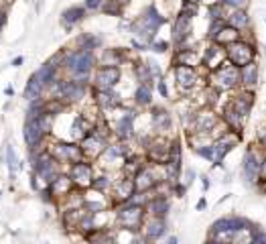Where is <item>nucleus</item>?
Masks as SVG:
<instances>
[{
  "instance_id": "19",
  "label": "nucleus",
  "mask_w": 266,
  "mask_h": 244,
  "mask_svg": "<svg viewBox=\"0 0 266 244\" xmlns=\"http://www.w3.org/2000/svg\"><path fill=\"white\" fill-rule=\"evenodd\" d=\"M151 125H153V131L157 133V137H165L173 129V116L169 110H165L161 106H151Z\"/></svg>"
},
{
  "instance_id": "12",
  "label": "nucleus",
  "mask_w": 266,
  "mask_h": 244,
  "mask_svg": "<svg viewBox=\"0 0 266 244\" xmlns=\"http://www.w3.org/2000/svg\"><path fill=\"white\" fill-rule=\"evenodd\" d=\"M145 149H147V161H151V165H165L169 159L171 141L165 137H151Z\"/></svg>"
},
{
  "instance_id": "46",
  "label": "nucleus",
  "mask_w": 266,
  "mask_h": 244,
  "mask_svg": "<svg viewBox=\"0 0 266 244\" xmlns=\"http://www.w3.org/2000/svg\"><path fill=\"white\" fill-rule=\"evenodd\" d=\"M104 3H106V0H85L83 9H85V11H102Z\"/></svg>"
},
{
  "instance_id": "27",
  "label": "nucleus",
  "mask_w": 266,
  "mask_h": 244,
  "mask_svg": "<svg viewBox=\"0 0 266 244\" xmlns=\"http://www.w3.org/2000/svg\"><path fill=\"white\" fill-rule=\"evenodd\" d=\"M59 71H61V67H59V65H57L53 59H49L47 63H43V65H41V67L35 71V73L39 75L41 84L45 86V92H47V90H49V88H51V86H53V84L59 79Z\"/></svg>"
},
{
  "instance_id": "29",
  "label": "nucleus",
  "mask_w": 266,
  "mask_h": 244,
  "mask_svg": "<svg viewBox=\"0 0 266 244\" xmlns=\"http://www.w3.org/2000/svg\"><path fill=\"white\" fill-rule=\"evenodd\" d=\"M244 120L246 118H242L230 104H226V108H224V112H221V122H224V127L228 129V131H232V133H238V135H242V129H244Z\"/></svg>"
},
{
  "instance_id": "30",
  "label": "nucleus",
  "mask_w": 266,
  "mask_h": 244,
  "mask_svg": "<svg viewBox=\"0 0 266 244\" xmlns=\"http://www.w3.org/2000/svg\"><path fill=\"white\" fill-rule=\"evenodd\" d=\"M126 59L128 55L122 49H104L98 57V67H120Z\"/></svg>"
},
{
  "instance_id": "59",
  "label": "nucleus",
  "mask_w": 266,
  "mask_h": 244,
  "mask_svg": "<svg viewBox=\"0 0 266 244\" xmlns=\"http://www.w3.org/2000/svg\"><path fill=\"white\" fill-rule=\"evenodd\" d=\"M116 3H120V5H128V0H116Z\"/></svg>"
},
{
  "instance_id": "38",
  "label": "nucleus",
  "mask_w": 266,
  "mask_h": 244,
  "mask_svg": "<svg viewBox=\"0 0 266 244\" xmlns=\"http://www.w3.org/2000/svg\"><path fill=\"white\" fill-rule=\"evenodd\" d=\"M43 94H45V86L41 84L39 75L33 73V75L29 77L27 86H25V98H27L29 102H33V100H37V98H43Z\"/></svg>"
},
{
  "instance_id": "52",
  "label": "nucleus",
  "mask_w": 266,
  "mask_h": 244,
  "mask_svg": "<svg viewBox=\"0 0 266 244\" xmlns=\"http://www.w3.org/2000/svg\"><path fill=\"white\" fill-rule=\"evenodd\" d=\"M195 208H197V212H203V210L207 208V201H205V197H201V199L197 201V206H195Z\"/></svg>"
},
{
  "instance_id": "60",
  "label": "nucleus",
  "mask_w": 266,
  "mask_h": 244,
  "mask_svg": "<svg viewBox=\"0 0 266 244\" xmlns=\"http://www.w3.org/2000/svg\"><path fill=\"white\" fill-rule=\"evenodd\" d=\"M0 195H3V191H0Z\"/></svg>"
},
{
  "instance_id": "33",
  "label": "nucleus",
  "mask_w": 266,
  "mask_h": 244,
  "mask_svg": "<svg viewBox=\"0 0 266 244\" xmlns=\"http://www.w3.org/2000/svg\"><path fill=\"white\" fill-rule=\"evenodd\" d=\"M145 165H147V159H143V157H139V155H135V157L130 155V157L124 161V165H122L120 169H122V175H124V177L135 179V177L143 171Z\"/></svg>"
},
{
  "instance_id": "55",
  "label": "nucleus",
  "mask_w": 266,
  "mask_h": 244,
  "mask_svg": "<svg viewBox=\"0 0 266 244\" xmlns=\"http://www.w3.org/2000/svg\"><path fill=\"white\" fill-rule=\"evenodd\" d=\"M201 183H203V189L207 191V189H209V177H207V175H201Z\"/></svg>"
},
{
  "instance_id": "61",
  "label": "nucleus",
  "mask_w": 266,
  "mask_h": 244,
  "mask_svg": "<svg viewBox=\"0 0 266 244\" xmlns=\"http://www.w3.org/2000/svg\"><path fill=\"white\" fill-rule=\"evenodd\" d=\"M248 244H250V242H248Z\"/></svg>"
},
{
  "instance_id": "4",
  "label": "nucleus",
  "mask_w": 266,
  "mask_h": 244,
  "mask_svg": "<svg viewBox=\"0 0 266 244\" xmlns=\"http://www.w3.org/2000/svg\"><path fill=\"white\" fill-rule=\"evenodd\" d=\"M207 82H209L207 86L213 88V90H217L219 94H221V92L236 90V88L240 86V69H238L236 65H232L230 61H226V63H221L217 69L209 71Z\"/></svg>"
},
{
  "instance_id": "16",
  "label": "nucleus",
  "mask_w": 266,
  "mask_h": 244,
  "mask_svg": "<svg viewBox=\"0 0 266 244\" xmlns=\"http://www.w3.org/2000/svg\"><path fill=\"white\" fill-rule=\"evenodd\" d=\"M23 139H25L29 151H41V149H45L47 135L41 131V127L37 125V120H25V127H23Z\"/></svg>"
},
{
  "instance_id": "28",
  "label": "nucleus",
  "mask_w": 266,
  "mask_h": 244,
  "mask_svg": "<svg viewBox=\"0 0 266 244\" xmlns=\"http://www.w3.org/2000/svg\"><path fill=\"white\" fill-rule=\"evenodd\" d=\"M258 79H260V67H258L256 61L240 69V88L242 90L254 92V88L258 86Z\"/></svg>"
},
{
  "instance_id": "8",
  "label": "nucleus",
  "mask_w": 266,
  "mask_h": 244,
  "mask_svg": "<svg viewBox=\"0 0 266 244\" xmlns=\"http://www.w3.org/2000/svg\"><path fill=\"white\" fill-rule=\"evenodd\" d=\"M240 139H242V135L232 133V131H226V133H221L215 141H211V149H213V161H211V167H213V169H215V167H221L226 155L238 147Z\"/></svg>"
},
{
  "instance_id": "6",
  "label": "nucleus",
  "mask_w": 266,
  "mask_h": 244,
  "mask_svg": "<svg viewBox=\"0 0 266 244\" xmlns=\"http://www.w3.org/2000/svg\"><path fill=\"white\" fill-rule=\"evenodd\" d=\"M49 153H51V157L59 163V165H73V163H79V161H83L85 157H83V151H81V147H79V143H69V141H57V143H53V145H49V147H45Z\"/></svg>"
},
{
  "instance_id": "25",
  "label": "nucleus",
  "mask_w": 266,
  "mask_h": 244,
  "mask_svg": "<svg viewBox=\"0 0 266 244\" xmlns=\"http://www.w3.org/2000/svg\"><path fill=\"white\" fill-rule=\"evenodd\" d=\"M145 210H147V216H151V218H167L169 210H171L169 195H151Z\"/></svg>"
},
{
  "instance_id": "58",
  "label": "nucleus",
  "mask_w": 266,
  "mask_h": 244,
  "mask_svg": "<svg viewBox=\"0 0 266 244\" xmlns=\"http://www.w3.org/2000/svg\"><path fill=\"white\" fill-rule=\"evenodd\" d=\"M203 244H219V242H215V240H211V238H207Z\"/></svg>"
},
{
  "instance_id": "11",
  "label": "nucleus",
  "mask_w": 266,
  "mask_h": 244,
  "mask_svg": "<svg viewBox=\"0 0 266 244\" xmlns=\"http://www.w3.org/2000/svg\"><path fill=\"white\" fill-rule=\"evenodd\" d=\"M67 175L71 177V181L75 183L77 189H87V187H92V181H94V177H96V175H94V165H92L87 159L69 165Z\"/></svg>"
},
{
  "instance_id": "57",
  "label": "nucleus",
  "mask_w": 266,
  "mask_h": 244,
  "mask_svg": "<svg viewBox=\"0 0 266 244\" xmlns=\"http://www.w3.org/2000/svg\"><path fill=\"white\" fill-rule=\"evenodd\" d=\"M203 3H207V5L211 7V5H217V3H219V0H203Z\"/></svg>"
},
{
  "instance_id": "21",
  "label": "nucleus",
  "mask_w": 266,
  "mask_h": 244,
  "mask_svg": "<svg viewBox=\"0 0 266 244\" xmlns=\"http://www.w3.org/2000/svg\"><path fill=\"white\" fill-rule=\"evenodd\" d=\"M128 157H130V151H128L126 143L118 141V143H108V147H106V151L102 153L100 159H104L110 167H122Z\"/></svg>"
},
{
  "instance_id": "32",
  "label": "nucleus",
  "mask_w": 266,
  "mask_h": 244,
  "mask_svg": "<svg viewBox=\"0 0 266 244\" xmlns=\"http://www.w3.org/2000/svg\"><path fill=\"white\" fill-rule=\"evenodd\" d=\"M85 13H87V11H85L83 7H71V9L63 11V15H61V25H63L67 31H71L73 27H77L79 23H83Z\"/></svg>"
},
{
  "instance_id": "42",
  "label": "nucleus",
  "mask_w": 266,
  "mask_h": 244,
  "mask_svg": "<svg viewBox=\"0 0 266 244\" xmlns=\"http://www.w3.org/2000/svg\"><path fill=\"white\" fill-rule=\"evenodd\" d=\"M102 13L110 15V17H122V5L116 3V0H106L104 7H102Z\"/></svg>"
},
{
  "instance_id": "1",
  "label": "nucleus",
  "mask_w": 266,
  "mask_h": 244,
  "mask_svg": "<svg viewBox=\"0 0 266 244\" xmlns=\"http://www.w3.org/2000/svg\"><path fill=\"white\" fill-rule=\"evenodd\" d=\"M98 67V57L92 51H81V49H71L65 51L61 71H65L71 79L92 84V75Z\"/></svg>"
},
{
  "instance_id": "10",
  "label": "nucleus",
  "mask_w": 266,
  "mask_h": 244,
  "mask_svg": "<svg viewBox=\"0 0 266 244\" xmlns=\"http://www.w3.org/2000/svg\"><path fill=\"white\" fill-rule=\"evenodd\" d=\"M79 147H81L83 157H85L87 161H92V159H100L102 153H104L106 147H108V139H106L98 129H94L83 141H79Z\"/></svg>"
},
{
  "instance_id": "54",
  "label": "nucleus",
  "mask_w": 266,
  "mask_h": 244,
  "mask_svg": "<svg viewBox=\"0 0 266 244\" xmlns=\"http://www.w3.org/2000/svg\"><path fill=\"white\" fill-rule=\"evenodd\" d=\"M5 25H7V13H5V11H0V31L5 29Z\"/></svg>"
},
{
  "instance_id": "45",
  "label": "nucleus",
  "mask_w": 266,
  "mask_h": 244,
  "mask_svg": "<svg viewBox=\"0 0 266 244\" xmlns=\"http://www.w3.org/2000/svg\"><path fill=\"white\" fill-rule=\"evenodd\" d=\"M147 65H149V71H151V75H153V79H155V82L163 79V69L159 67V63H157V61L149 59V61H147Z\"/></svg>"
},
{
  "instance_id": "7",
  "label": "nucleus",
  "mask_w": 266,
  "mask_h": 244,
  "mask_svg": "<svg viewBox=\"0 0 266 244\" xmlns=\"http://www.w3.org/2000/svg\"><path fill=\"white\" fill-rule=\"evenodd\" d=\"M226 55H228V61L232 65L242 69V67L256 61V47H254V43H248V41L240 39V41L226 47Z\"/></svg>"
},
{
  "instance_id": "40",
  "label": "nucleus",
  "mask_w": 266,
  "mask_h": 244,
  "mask_svg": "<svg viewBox=\"0 0 266 244\" xmlns=\"http://www.w3.org/2000/svg\"><path fill=\"white\" fill-rule=\"evenodd\" d=\"M132 73H135L137 82L143 84V86H153L155 84V79H153V75L149 71L147 61H135V63H132Z\"/></svg>"
},
{
  "instance_id": "50",
  "label": "nucleus",
  "mask_w": 266,
  "mask_h": 244,
  "mask_svg": "<svg viewBox=\"0 0 266 244\" xmlns=\"http://www.w3.org/2000/svg\"><path fill=\"white\" fill-rule=\"evenodd\" d=\"M193 179H195V171H193V169H187V171H185V187H189V185L193 183Z\"/></svg>"
},
{
  "instance_id": "39",
  "label": "nucleus",
  "mask_w": 266,
  "mask_h": 244,
  "mask_svg": "<svg viewBox=\"0 0 266 244\" xmlns=\"http://www.w3.org/2000/svg\"><path fill=\"white\" fill-rule=\"evenodd\" d=\"M5 163H7V167H9L11 179H15V175L23 169V163H21V159L17 157V151H15L13 145H7V147H5Z\"/></svg>"
},
{
  "instance_id": "35",
  "label": "nucleus",
  "mask_w": 266,
  "mask_h": 244,
  "mask_svg": "<svg viewBox=\"0 0 266 244\" xmlns=\"http://www.w3.org/2000/svg\"><path fill=\"white\" fill-rule=\"evenodd\" d=\"M242 39V35H240V31H236L234 27H230L228 23L219 29V33L215 35V39L211 41V43H217V45H221V47H228V45H232V43H236V41H240Z\"/></svg>"
},
{
  "instance_id": "13",
  "label": "nucleus",
  "mask_w": 266,
  "mask_h": 244,
  "mask_svg": "<svg viewBox=\"0 0 266 244\" xmlns=\"http://www.w3.org/2000/svg\"><path fill=\"white\" fill-rule=\"evenodd\" d=\"M167 232H169V222H167V218H151V216H147L145 226H143V230H141V236H143L149 244H155V242L163 240V238L167 236Z\"/></svg>"
},
{
  "instance_id": "41",
  "label": "nucleus",
  "mask_w": 266,
  "mask_h": 244,
  "mask_svg": "<svg viewBox=\"0 0 266 244\" xmlns=\"http://www.w3.org/2000/svg\"><path fill=\"white\" fill-rule=\"evenodd\" d=\"M112 185H114V179L110 177V173H108V171H104V173L96 175V177H94V181H92V189H96L98 193H106V191H110V189H112Z\"/></svg>"
},
{
  "instance_id": "22",
  "label": "nucleus",
  "mask_w": 266,
  "mask_h": 244,
  "mask_svg": "<svg viewBox=\"0 0 266 244\" xmlns=\"http://www.w3.org/2000/svg\"><path fill=\"white\" fill-rule=\"evenodd\" d=\"M135 193H137L135 181H132L130 177H124V175H122V179L114 181V185H112V204H114V208L120 206V204L130 201V197L135 195Z\"/></svg>"
},
{
  "instance_id": "14",
  "label": "nucleus",
  "mask_w": 266,
  "mask_h": 244,
  "mask_svg": "<svg viewBox=\"0 0 266 244\" xmlns=\"http://www.w3.org/2000/svg\"><path fill=\"white\" fill-rule=\"evenodd\" d=\"M260 165H262V157L258 155V151L248 149L242 159V173L248 183H252V185L260 183Z\"/></svg>"
},
{
  "instance_id": "5",
  "label": "nucleus",
  "mask_w": 266,
  "mask_h": 244,
  "mask_svg": "<svg viewBox=\"0 0 266 244\" xmlns=\"http://www.w3.org/2000/svg\"><path fill=\"white\" fill-rule=\"evenodd\" d=\"M217 127H224L221 118L211 110H201V112H193V118H191V125L187 127L189 129L187 133L207 139V137L215 135Z\"/></svg>"
},
{
  "instance_id": "53",
  "label": "nucleus",
  "mask_w": 266,
  "mask_h": 244,
  "mask_svg": "<svg viewBox=\"0 0 266 244\" xmlns=\"http://www.w3.org/2000/svg\"><path fill=\"white\" fill-rule=\"evenodd\" d=\"M163 244H179V238H177V236H167V238L163 240Z\"/></svg>"
},
{
  "instance_id": "49",
  "label": "nucleus",
  "mask_w": 266,
  "mask_h": 244,
  "mask_svg": "<svg viewBox=\"0 0 266 244\" xmlns=\"http://www.w3.org/2000/svg\"><path fill=\"white\" fill-rule=\"evenodd\" d=\"M157 90H159V94H161L163 98H169V88H167V82H165V77L157 82Z\"/></svg>"
},
{
  "instance_id": "34",
  "label": "nucleus",
  "mask_w": 266,
  "mask_h": 244,
  "mask_svg": "<svg viewBox=\"0 0 266 244\" xmlns=\"http://www.w3.org/2000/svg\"><path fill=\"white\" fill-rule=\"evenodd\" d=\"M132 102L137 108H149L153 106V86H143L139 84L135 94H132Z\"/></svg>"
},
{
  "instance_id": "2",
  "label": "nucleus",
  "mask_w": 266,
  "mask_h": 244,
  "mask_svg": "<svg viewBox=\"0 0 266 244\" xmlns=\"http://www.w3.org/2000/svg\"><path fill=\"white\" fill-rule=\"evenodd\" d=\"M167 23V19L157 11L155 5H151L135 23L130 25V31L135 35L137 41L145 43V45H151L155 39H157V31Z\"/></svg>"
},
{
  "instance_id": "43",
  "label": "nucleus",
  "mask_w": 266,
  "mask_h": 244,
  "mask_svg": "<svg viewBox=\"0 0 266 244\" xmlns=\"http://www.w3.org/2000/svg\"><path fill=\"white\" fill-rule=\"evenodd\" d=\"M193 153L197 155V157H201V159H205V161H213V149H211V143H205V145H199V147H195L193 149Z\"/></svg>"
},
{
  "instance_id": "9",
  "label": "nucleus",
  "mask_w": 266,
  "mask_h": 244,
  "mask_svg": "<svg viewBox=\"0 0 266 244\" xmlns=\"http://www.w3.org/2000/svg\"><path fill=\"white\" fill-rule=\"evenodd\" d=\"M122 79V69L120 67H96L92 75V88L94 90H114Z\"/></svg>"
},
{
  "instance_id": "20",
  "label": "nucleus",
  "mask_w": 266,
  "mask_h": 244,
  "mask_svg": "<svg viewBox=\"0 0 266 244\" xmlns=\"http://www.w3.org/2000/svg\"><path fill=\"white\" fill-rule=\"evenodd\" d=\"M135 122H137V112L126 110L114 125V137L122 143H126L128 139L135 137Z\"/></svg>"
},
{
  "instance_id": "56",
  "label": "nucleus",
  "mask_w": 266,
  "mask_h": 244,
  "mask_svg": "<svg viewBox=\"0 0 266 244\" xmlns=\"http://www.w3.org/2000/svg\"><path fill=\"white\" fill-rule=\"evenodd\" d=\"M25 63V59L23 57H17V59H13V67H21Z\"/></svg>"
},
{
  "instance_id": "26",
  "label": "nucleus",
  "mask_w": 266,
  "mask_h": 244,
  "mask_svg": "<svg viewBox=\"0 0 266 244\" xmlns=\"http://www.w3.org/2000/svg\"><path fill=\"white\" fill-rule=\"evenodd\" d=\"M228 104H230L242 118H248V114H250V110H252V106H254V92L242 90V92H238Z\"/></svg>"
},
{
  "instance_id": "18",
  "label": "nucleus",
  "mask_w": 266,
  "mask_h": 244,
  "mask_svg": "<svg viewBox=\"0 0 266 244\" xmlns=\"http://www.w3.org/2000/svg\"><path fill=\"white\" fill-rule=\"evenodd\" d=\"M226 61H228L226 47L209 41V45H207V47L203 49V53H201V65H203L207 71H213V69H217V67H219L221 63H226Z\"/></svg>"
},
{
  "instance_id": "3",
  "label": "nucleus",
  "mask_w": 266,
  "mask_h": 244,
  "mask_svg": "<svg viewBox=\"0 0 266 244\" xmlns=\"http://www.w3.org/2000/svg\"><path fill=\"white\" fill-rule=\"evenodd\" d=\"M145 220H147L145 206H135V204L126 201L114 208V222L118 230H124L130 234H141Z\"/></svg>"
},
{
  "instance_id": "48",
  "label": "nucleus",
  "mask_w": 266,
  "mask_h": 244,
  "mask_svg": "<svg viewBox=\"0 0 266 244\" xmlns=\"http://www.w3.org/2000/svg\"><path fill=\"white\" fill-rule=\"evenodd\" d=\"M256 139H258V145L266 151V127H260L258 129V135H256Z\"/></svg>"
},
{
  "instance_id": "23",
  "label": "nucleus",
  "mask_w": 266,
  "mask_h": 244,
  "mask_svg": "<svg viewBox=\"0 0 266 244\" xmlns=\"http://www.w3.org/2000/svg\"><path fill=\"white\" fill-rule=\"evenodd\" d=\"M47 187H49V191H51V195H53V199H63V197H69L71 195V191L73 189H77L75 187V183L71 181V177L67 175V173H59L51 183H47Z\"/></svg>"
},
{
  "instance_id": "15",
  "label": "nucleus",
  "mask_w": 266,
  "mask_h": 244,
  "mask_svg": "<svg viewBox=\"0 0 266 244\" xmlns=\"http://www.w3.org/2000/svg\"><path fill=\"white\" fill-rule=\"evenodd\" d=\"M173 73H175L177 88H179V92H183V94L191 92V90H193V88H197V84H199V73H197V67H189V65H175V67H173Z\"/></svg>"
},
{
  "instance_id": "31",
  "label": "nucleus",
  "mask_w": 266,
  "mask_h": 244,
  "mask_svg": "<svg viewBox=\"0 0 266 244\" xmlns=\"http://www.w3.org/2000/svg\"><path fill=\"white\" fill-rule=\"evenodd\" d=\"M92 92H94V98H96V104H98L100 110H114V108H118V106L122 104L120 96H118L114 90L102 92V90H94V88H92Z\"/></svg>"
},
{
  "instance_id": "24",
  "label": "nucleus",
  "mask_w": 266,
  "mask_h": 244,
  "mask_svg": "<svg viewBox=\"0 0 266 244\" xmlns=\"http://www.w3.org/2000/svg\"><path fill=\"white\" fill-rule=\"evenodd\" d=\"M201 63V53L195 49V47H179L175 49V55H173V67L175 65H189V67H197Z\"/></svg>"
},
{
  "instance_id": "36",
  "label": "nucleus",
  "mask_w": 266,
  "mask_h": 244,
  "mask_svg": "<svg viewBox=\"0 0 266 244\" xmlns=\"http://www.w3.org/2000/svg\"><path fill=\"white\" fill-rule=\"evenodd\" d=\"M100 47H102V39L96 37V35H92V33H81V35H77V39H75V49L96 53Z\"/></svg>"
},
{
  "instance_id": "51",
  "label": "nucleus",
  "mask_w": 266,
  "mask_h": 244,
  "mask_svg": "<svg viewBox=\"0 0 266 244\" xmlns=\"http://www.w3.org/2000/svg\"><path fill=\"white\" fill-rule=\"evenodd\" d=\"M128 244H149V242H147V240H145L141 234H135V238H132Z\"/></svg>"
},
{
  "instance_id": "37",
  "label": "nucleus",
  "mask_w": 266,
  "mask_h": 244,
  "mask_svg": "<svg viewBox=\"0 0 266 244\" xmlns=\"http://www.w3.org/2000/svg\"><path fill=\"white\" fill-rule=\"evenodd\" d=\"M226 23H228L230 27H234L236 31H244V29L250 27V17H248V13H246L244 9H238V11H232V13L226 17Z\"/></svg>"
},
{
  "instance_id": "17",
  "label": "nucleus",
  "mask_w": 266,
  "mask_h": 244,
  "mask_svg": "<svg viewBox=\"0 0 266 244\" xmlns=\"http://www.w3.org/2000/svg\"><path fill=\"white\" fill-rule=\"evenodd\" d=\"M191 31H193V19L181 13L173 23V45H175V49L187 45V41L191 37Z\"/></svg>"
},
{
  "instance_id": "47",
  "label": "nucleus",
  "mask_w": 266,
  "mask_h": 244,
  "mask_svg": "<svg viewBox=\"0 0 266 244\" xmlns=\"http://www.w3.org/2000/svg\"><path fill=\"white\" fill-rule=\"evenodd\" d=\"M244 3H246V0H221V7L232 9V11H238V9L244 7Z\"/></svg>"
},
{
  "instance_id": "44",
  "label": "nucleus",
  "mask_w": 266,
  "mask_h": 244,
  "mask_svg": "<svg viewBox=\"0 0 266 244\" xmlns=\"http://www.w3.org/2000/svg\"><path fill=\"white\" fill-rule=\"evenodd\" d=\"M155 53H167L169 49H171V43L169 41H161V39H155L151 45H149Z\"/></svg>"
}]
</instances>
